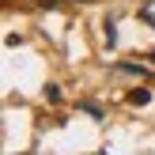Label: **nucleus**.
<instances>
[{
	"label": "nucleus",
	"instance_id": "1",
	"mask_svg": "<svg viewBox=\"0 0 155 155\" xmlns=\"http://www.w3.org/2000/svg\"><path fill=\"white\" fill-rule=\"evenodd\" d=\"M148 91H129V102H133V106H144V102H148Z\"/></svg>",
	"mask_w": 155,
	"mask_h": 155
},
{
	"label": "nucleus",
	"instance_id": "2",
	"mask_svg": "<svg viewBox=\"0 0 155 155\" xmlns=\"http://www.w3.org/2000/svg\"><path fill=\"white\" fill-rule=\"evenodd\" d=\"M151 61H155V53H151Z\"/></svg>",
	"mask_w": 155,
	"mask_h": 155
}]
</instances>
